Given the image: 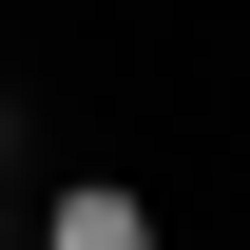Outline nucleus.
<instances>
[{
    "label": "nucleus",
    "instance_id": "nucleus-1",
    "mask_svg": "<svg viewBox=\"0 0 250 250\" xmlns=\"http://www.w3.org/2000/svg\"><path fill=\"white\" fill-rule=\"evenodd\" d=\"M39 250H154V192L135 173H58L39 192Z\"/></svg>",
    "mask_w": 250,
    "mask_h": 250
}]
</instances>
